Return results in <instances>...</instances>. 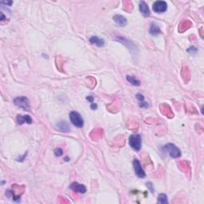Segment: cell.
<instances>
[{
  "mask_svg": "<svg viewBox=\"0 0 204 204\" xmlns=\"http://www.w3.org/2000/svg\"><path fill=\"white\" fill-rule=\"evenodd\" d=\"M87 101H89L90 102V103H94V97L93 96H90V97H87Z\"/></svg>",
  "mask_w": 204,
  "mask_h": 204,
  "instance_id": "19",
  "label": "cell"
},
{
  "mask_svg": "<svg viewBox=\"0 0 204 204\" xmlns=\"http://www.w3.org/2000/svg\"><path fill=\"white\" fill-rule=\"evenodd\" d=\"M57 128L61 131V132H69V130H70V128H69V124H67L65 121H60L57 124Z\"/></svg>",
  "mask_w": 204,
  "mask_h": 204,
  "instance_id": "13",
  "label": "cell"
},
{
  "mask_svg": "<svg viewBox=\"0 0 204 204\" xmlns=\"http://www.w3.org/2000/svg\"><path fill=\"white\" fill-rule=\"evenodd\" d=\"M69 120H70L71 123L74 126H76L77 128H81L84 126V120L80 115V113L76 111H73L69 113Z\"/></svg>",
  "mask_w": 204,
  "mask_h": 204,
  "instance_id": "3",
  "label": "cell"
},
{
  "mask_svg": "<svg viewBox=\"0 0 204 204\" xmlns=\"http://www.w3.org/2000/svg\"><path fill=\"white\" fill-rule=\"evenodd\" d=\"M70 188L72 189L73 191H74L75 192L81 193V194H84V193L86 192V187L83 184H80V183H77V182H74V183H73L71 184Z\"/></svg>",
  "mask_w": 204,
  "mask_h": 204,
  "instance_id": "7",
  "label": "cell"
},
{
  "mask_svg": "<svg viewBox=\"0 0 204 204\" xmlns=\"http://www.w3.org/2000/svg\"><path fill=\"white\" fill-rule=\"evenodd\" d=\"M149 32L153 36H156V35H160L161 33V30L159 27V26L157 25L156 23H152L151 24V27H150V30H149Z\"/></svg>",
  "mask_w": 204,
  "mask_h": 204,
  "instance_id": "12",
  "label": "cell"
},
{
  "mask_svg": "<svg viewBox=\"0 0 204 204\" xmlns=\"http://www.w3.org/2000/svg\"><path fill=\"white\" fill-rule=\"evenodd\" d=\"M90 42H91L93 45L98 46V47H102L105 45V40L102 38H99L97 36H93L90 38Z\"/></svg>",
  "mask_w": 204,
  "mask_h": 204,
  "instance_id": "10",
  "label": "cell"
},
{
  "mask_svg": "<svg viewBox=\"0 0 204 204\" xmlns=\"http://www.w3.org/2000/svg\"><path fill=\"white\" fill-rule=\"evenodd\" d=\"M113 20L120 27H124L127 24V20H126L125 18L122 15H116L113 16Z\"/></svg>",
  "mask_w": 204,
  "mask_h": 204,
  "instance_id": "11",
  "label": "cell"
},
{
  "mask_svg": "<svg viewBox=\"0 0 204 204\" xmlns=\"http://www.w3.org/2000/svg\"><path fill=\"white\" fill-rule=\"evenodd\" d=\"M97 108H98V105H96L95 103L91 104V109H93V110H95V109H97Z\"/></svg>",
  "mask_w": 204,
  "mask_h": 204,
  "instance_id": "20",
  "label": "cell"
},
{
  "mask_svg": "<svg viewBox=\"0 0 204 204\" xmlns=\"http://www.w3.org/2000/svg\"><path fill=\"white\" fill-rule=\"evenodd\" d=\"M17 123L19 124H23L24 123L27 124H31L32 123V118L28 115H18L17 116Z\"/></svg>",
  "mask_w": 204,
  "mask_h": 204,
  "instance_id": "9",
  "label": "cell"
},
{
  "mask_svg": "<svg viewBox=\"0 0 204 204\" xmlns=\"http://www.w3.org/2000/svg\"><path fill=\"white\" fill-rule=\"evenodd\" d=\"M163 151L169 154L172 158H179L181 156V151L173 144H168L162 148Z\"/></svg>",
  "mask_w": 204,
  "mask_h": 204,
  "instance_id": "1",
  "label": "cell"
},
{
  "mask_svg": "<svg viewBox=\"0 0 204 204\" xmlns=\"http://www.w3.org/2000/svg\"><path fill=\"white\" fill-rule=\"evenodd\" d=\"M54 155L57 157L61 156L63 155V150L61 148H56L55 150H54Z\"/></svg>",
  "mask_w": 204,
  "mask_h": 204,
  "instance_id": "17",
  "label": "cell"
},
{
  "mask_svg": "<svg viewBox=\"0 0 204 204\" xmlns=\"http://www.w3.org/2000/svg\"><path fill=\"white\" fill-rule=\"evenodd\" d=\"M126 79H127V81L129 82L130 84L132 85H135V86L140 85V81L135 78L134 76H130V75H128V76L126 77Z\"/></svg>",
  "mask_w": 204,
  "mask_h": 204,
  "instance_id": "15",
  "label": "cell"
},
{
  "mask_svg": "<svg viewBox=\"0 0 204 204\" xmlns=\"http://www.w3.org/2000/svg\"><path fill=\"white\" fill-rule=\"evenodd\" d=\"M132 164H133V168L135 175L139 178H144L146 176V174H145L143 168L141 167V164H140V162H139V160L137 159H134Z\"/></svg>",
  "mask_w": 204,
  "mask_h": 204,
  "instance_id": "6",
  "label": "cell"
},
{
  "mask_svg": "<svg viewBox=\"0 0 204 204\" xmlns=\"http://www.w3.org/2000/svg\"><path fill=\"white\" fill-rule=\"evenodd\" d=\"M139 11H140V13H141L144 17H148V16L150 15V10H149L148 6V4L146 3V2L142 1V2H140V3H139Z\"/></svg>",
  "mask_w": 204,
  "mask_h": 204,
  "instance_id": "8",
  "label": "cell"
},
{
  "mask_svg": "<svg viewBox=\"0 0 204 204\" xmlns=\"http://www.w3.org/2000/svg\"><path fill=\"white\" fill-rule=\"evenodd\" d=\"M14 104L16 106L23 109V110L29 111L31 109V105H30V101L26 97H19L14 100Z\"/></svg>",
  "mask_w": 204,
  "mask_h": 204,
  "instance_id": "4",
  "label": "cell"
},
{
  "mask_svg": "<svg viewBox=\"0 0 204 204\" xmlns=\"http://www.w3.org/2000/svg\"><path fill=\"white\" fill-rule=\"evenodd\" d=\"M157 202L160 204H164L168 203V197L165 194H160L158 196V199H157Z\"/></svg>",
  "mask_w": 204,
  "mask_h": 204,
  "instance_id": "16",
  "label": "cell"
},
{
  "mask_svg": "<svg viewBox=\"0 0 204 204\" xmlns=\"http://www.w3.org/2000/svg\"><path fill=\"white\" fill-rule=\"evenodd\" d=\"M128 140H129V145L135 151L138 152L141 149L142 139L140 134H133L130 135Z\"/></svg>",
  "mask_w": 204,
  "mask_h": 204,
  "instance_id": "2",
  "label": "cell"
},
{
  "mask_svg": "<svg viewBox=\"0 0 204 204\" xmlns=\"http://www.w3.org/2000/svg\"><path fill=\"white\" fill-rule=\"evenodd\" d=\"M146 186H147L149 188V190H150V191H151L152 193L154 192V187H153V184L151 183V182H148V183H146Z\"/></svg>",
  "mask_w": 204,
  "mask_h": 204,
  "instance_id": "18",
  "label": "cell"
},
{
  "mask_svg": "<svg viewBox=\"0 0 204 204\" xmlns=\"http://www.w3.org/2000/svg\"><path fill=\"white\" fill-rule=\"evenodd\" d=\"M135 97H136L137 100L139 101V105L140 108H144V109H147V108H148L149 105L148 104V102H146V101H144V97L143 96V94H137Z\"/></svg>",
  "mask_w": 204,
  "mask_h": 204,
  "instance_id": "14",
  "label": "cell"
},
{
  "mask_svg": "<svg viewBox=\"0 0 204 204\" xmlns=\"http://www.w3.org/2000/svg\"><path fill=\"white\" fill-rule=\"evenodd\" d=\"M152 10L156 13H164L168 10V4L165 1H156L152 5Z\"/></svg>",
  "mask_w": 204,
  "mask_h": 204,
  "instance_id": "5",
  "label": "cell"
}]
</instances>
